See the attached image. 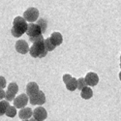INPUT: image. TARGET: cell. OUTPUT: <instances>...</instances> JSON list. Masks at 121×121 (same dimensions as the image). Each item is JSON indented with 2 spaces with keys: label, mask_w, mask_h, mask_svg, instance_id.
Here are the masks:
<instances>
[{
  "label": "cell",
  "mask_w": 121,
  "mask_h": 121,
  "mask_svg": "<svg viewBox=\"0 0 121 121\" xmlns=\"http://www.w3.org/2000/svg\"><path fill=\"white\" fill-rule=\"evenodd\" d=\"M28 23L26 22L23 17H16L13 22V27L11 29V33L14 37H21L22 34L26 33Z\"/></svg>",
  "instance_id": "obj_1"
},
{
  "label": "cell",
  "mask_w": 121,
  "mask_h": 121,
  "mask_svg": "<svg viewBox=\"0 0 121 121\" xmlns=\"http://www.w3.org/2000/svg\"><path fill=\"white\" fill-rule=\"evenodd\" d=\"M48 50L45 46V40H41L33 43V46L30 48L29 49V53L32 57L34 58H43L48 54Z\"/></svg>",
  "instance_id": "obj_2"
},
{
  "label": "cell",
  "mask_w": 121,
  "mask_h": 121,
  "mask_svg": "<svg viewBox=\"0 0 121 121\" xmlns=\"http://www.w3.org/2000/svg\"><path fill=\"white\" fill-rule=\"evenodd\" d=\"M23 17L25 18V21L28 22H36L39 17V11L37 8L30 7L28 8L26 11L23 13Z\"/></svg>",
  "instance_id": "obj_3"
},
{
  "label": "cell",
  "mask_w": 121,
  "mask_h": 121,
  "mask_svg": "<svg viewBox=\"0 0 121 121\" xmlns=\"http://www.w3.org/2000/svg\"><path fill=\"white\" fill-rule=\"evenodd\" d=\"M29 102L31 105L42 106L46 103V95L43 91H39L37 94L29 97Z\"/></svg>",
  "instance_id": "obj_4"
},
{
  "label": "cell",
  "mask_w": 121,
  "mask_h": 121,
  "mask_svg": "<svg viewBox=\"0 0 121 121\" xmlns=\"http://www.w3.org/2000/svg\"><path fill=\"white\" fill-rule=\"evenodd\" d=\"M26 34L30 37H35V36H39V35H42L43 32H42V29L40 27L37 23H34V22H30L28 23V26H27V30H26Z\"/></svg>",
  "instance_id": "obj_5"
},
{
  "label": "cell",
  "mask_w": 121,
  "mask_h": 121,
  "mask_svg": "<svg viewBox=\"0 0 121 121\" xmlns=\"http://www.w3.org/2000/svg\"><path fill=\"white\" fill-rule=\"evenodd\" d=\"M29 102V96L27 94H21V95H18L17 97L15 98L14 100V106L17 108H23L27 103Z\"/></svg>",
  "instance_id": "obj_6"
},
{
  "label": "cell",
  "mask_w": 121,
  "mask_h": 121,
  "mask_svg": "<svg viewBox=\"0 0 121 121\" xmlns=\"http://www.w3.org/2000/svg\"><path fill=\"white\" fill-rule=\"evenodd\" d=\"M33 117L38 121H44L48 117V112H47L46 108H44L42 107L36 108L33 110Z\"/></svg>",
  "instance_id": "obj_7"
},
{
  "label": "cell",
  "mask_w": 121,
  "mask_h": 121,
  "mask_svg": "<svg viewBox=\"0 0 121 121\" xmlns=\"http://www.w3.org/2000/svg\"><path fill=\"white\" fill-rule=\"evenodd\" d=\"M84 78H85V82H86V83H87L88 86H95L99 82V77L94 72L87 73Z\"/></svg>",
  "instance_id": "obj_8"
},
{
  "label": "cell",
  "mask_w": 121,
  "mask_h": 121,
  "mask_svg": "<svg viewBox=\"0 0 121 121\" xmlns=\"http://www.w3.org/2000/svg\"><path fill=\"white\" fill-rule=\"evenodd\" d=\"M16 50L18 53H22V54H25L29 52V46L28 44L23 41V40H18V41L16 43Z\"/></svg>",
  "instance_id": "obj_9"
},
{
  "label": "cell",
  "mask_w": 121,
  "mask_h": 121,
  "mask_svg": "<svg viewBox=\"0 0 121 121\" xmlns=\"http://www.w3.org/2000/svg\"><path fill=\"white\" fill-rule=\"evenodd\" d=\"M26 94L30 97V96H33L35 94H37L40 90H39V85L34 82H29L27 85H26Z\"/></svg>",
  "instance_id": "obj_10"
},
{
  "label": "cell",
  "mask_w": 121,
  "mask_h": 121,
  "mask_svg": "<svg viewBox=\"0 0 121 121\" xmlns=\"http://www.w3.org/2000/svg\"><path fill=\"white\" fill-rule=\"evenodd\" d=\"M33 115V112L32 109L30 108H21V110L18 112V117L22 119V120H28L32 117Z\"/></svg>",
  "instance_id": "obj_11"
},
{
  "label": "cell",
  "mask_w": 121,
  "mask_h": 121,
  "mask_svg": "<svg viewBox=\"0 0 121 121\" xmlns=\"http://www.w3.org/2000/svg\"><path fill=\"white\" fill-rule=\"evenodd\" d=\"M49 38L52 40V42L56 46H60L63 42V36H62L61 33H59V32H53L52 35H50Z\"/></svg>",
  "instance_id": "obj_12"
},
{
  "label": "cell",
  "mask_w": 121,
  "mask_h": 121,
  "mask_svg": "<svg viewBox=\"0 0 121 121\" xmlns=\"http://www.w3.org/2000/svg\"><path fill=\"white\" fill-rule=\"evenodd\" d=\"M80 96H82V99L84 100H88L90 98H92L93 96V91H92V89L90 88V86H86L84 87L82 91H80Z\"/></svg>",
  "instance_id": "obj_13"
},
{
  "label": "cell",
  "mask_w": 121,
  "mask_h": 121,
  "mask_svg": "<svg viewBox=\"0 0 121 121\" xmlns=\"http://www.w3.org/2000/svg\"><path fill=\"white\" fill-rule=\"evenodd\" d=\"M65 84H66V88L69 91H75L76 89H78V79L76 78H72Z\"/></svg>",
  "instance_id": "obj_14"
},
{
  "label": "cell",
  "mask_w": 121,
  "mask_h": 121,
  "mask_svg": "<svg viewBox=\"0 0 121 121\" xmlns=\"http://www.w3.org/2000/svg\"><path fill=\"white\" fill-rule=\"evenodd\" d=\"M45 46H46V48H47L48 52H52V50L57 47V46L52 42V40L50 39V38L45 39Z\"/></svg>",
  "instance_id": "obj_15"
},
{
  "label": "cell",
  "mask_w": 121,
  "mask_h": 121,
  "mask_svg": "<svg viewBox=\"0 0 121 121\" xmlns=\"http://www.w3.org/2000/svg\"><path fill=\"white\" fill-rule=\"evenodd\" d=\"M9 102L7 100H1L0 101V116L6 113V110L9 108Z\"/></svg>",
  "instance_id": "obj_16"
},
{
  "label": "cell",
  "mask_w": 121,
  "mask_h": 121,
  "mask_svg": "<svg viewBox=\"0 0 121 121\" xmlns=\"http://www.w3.org/2000/svg\"><path fill=\"white\" fill-rule=\"evenodd\" d=\"M8 117H15L17 115V108L15 106H9V108L6 110V113H5Z\"/></svg>",
  "instance_id": "obj_17"
},
{
  "label": "cell",
  "mask_w": 121,
  "mask_h": 121,
  "mask_svg": "<svg viewBox=\"0 0 121 121\" xmlns=\"http://www.w3.org/2000/svg\"><path fill=\"white\" fill-rule=\"evenodd\" d=\"M86 86H88V85H87V83H86V82H85V78H79L78 79V89L82 91V90L84 87H86Z\"/></svg>",
  "instance_id": "obj_18"
},
{
  "label": "cell",
  "mask_w": 121,
  "mask_h": 121,
  "mask_svg": "<svg viewBox=\"0 0 121 121\" xmlns=\"http://www.w3.org/2000/svg\"><path fill=\"white\" fill-rule=\"evenodd\" d=\"M37 24H38L40 27H41L43 33L47 30L48 23H47V21H46V19H44V18H40V19H38V21H37Z\"/></svg>",
  "instance_id": "obj_19"
},
{
  "label": "cell",
  "mask_w": 121,
  "mask_h": 121,
  "mask_svg": "<svg viewBox=\"0 0 121 121\" xmlns=\"http://www.w3.org/2000/svg\"><path fill=\"white\" fill-rule=\"evenodd\" d=\"M8 90H10L14 94H17L18 91V86L16 82H10V84L8 85Z\"/></svg>",
  "instance_id": "obj_20"
},
{
  "label": "cell",
  "mask_w": 121,
  "mask_h": 121,
  "mask_svg": "<svg viewBox=\"0 0 121 121\" xmlns=\"http://www.w3.org/2000/svg\"><path fill=\"white\" fill-rule=\"evenodd\" d=\"M16 98V94H14L13 92H11L10 90H7L6 91V95H5V99L8 101H14Z\"/></svg>",
  "instance_id": "obj_21"
},
{
  "label": "cell",
  "mask_w": 121,
  "mask_h": 121,
  "mask_svg": "<svg viewBox=\"0 0 121 121\" xmlns=\"http://www.w3.org/2000/svg\"><path fill=\"white\" fill-rule=\"evenodd\" d=\"M29 40L31 41L32 43H35V42H38V41H41V40H45L44 37H43V34L42 35H39V36H35V37H30Z\"/></svg>",
  "instance_id": "obj_22"
},
{
  "label": "cell",
  "mask_w": 121,
  "mask_h": 121,
  "mask_svg": "<svg viewBox=\"0 0 121 121\" xmlns=\"http://www.w3.org/2000/svg\"><path fill=\"white\" fill-rule=\"evenodd\" d=\"M6 87V79L4 77L0 76V88H5Z\"/></svg>",
  "instance_id": "obj_23"
},
{
  "label": "cell",
  "mask_w": 121,
  "mask_h": 121,
  "mask_svg": "<svg viewBox=\"0 0 121 121\" xmlns=\"http://www.w3.org/2000/svg\"><path fill=\"white\" fill-rule=\"evenodd\" d=\"M72 78H73V77L70 75V74H65V75H63V82H64V83L68 82Z\"/></svg>",
  "instance_id": "obj_24"
},
{
  "label": "cell",
  "mask_w": 121,
  "mask_h": 121,
  "mask_svg": "<svg viewBox=\"0 0 121 121\" xmlns=\"http://www.w3.org/2000/svg\"><path fill=\"white\" fill-rule=\"evenodd\" d=\"M5 95H6V91H4L3 88H0V101L5 98Z\"/></svg>",
  "instance_id": "obj_25"
},
{
  "label": "cell",
  "mask_w": 121,
  "mask_h": 121,
  "mask_svg": "<svg viewBox=\"0 0 121 121\" xmlns=\"http://www.w3.org/2000/svg\"><path fill=\"white\" fill-rule=\"evenodd\" d=\"M119 79L121 80V71H120V73H119Z\"/></svg>",
  "instance_id": "obj_26"
},
{
  "label": "cell",
  "mask_w": 121,
  "mask_h": 121,
  "mask_svg": "<svg viewBox=\"0 0 121 121\" xmlns=\"http://www.w3.org/2000/svg\"><path fill=\"white\" fill-rule=\"evenodd\" d=\"M120 68H121V56H120Z\"/></svg>",
  "instance_id": "obj_27"
},
{
  "label": "cell",
  "mask_w": 121,
  "mask_h": 121,
  "mask_svg": "<svg viewBox=\"0 0 121 121\" xmlns=\"http://www.w3.org/2000/svg\"><path fill=\"white\" fill-rule=\"evenodd\" d=\"M22 121H30V120H29V119H28V120L26 119V120H22Z\"/></svg>",
  "instance_id": "obj_28"
}]
</instances>
